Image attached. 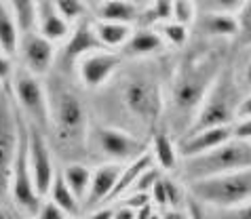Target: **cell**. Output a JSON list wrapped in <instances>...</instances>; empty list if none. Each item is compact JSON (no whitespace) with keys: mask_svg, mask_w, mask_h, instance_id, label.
I'll list each match as a JSON object with an SVG mask.
<instances>
[{"mask_svg":"<svg viewBox=\"0 0 251 219\" xmlns=\"http://www.w3.org/2000/svg\"><path fill=\"white\" fill-rule=\"evenodd\" d=\"M222 72L218 53H192L177 68L171 84V114L177 124H192L209 89Z\"/></svg>","mask_w":251,"mask_h":219,"instance_id":"6da1fadb","label":"cell"},{"mask_svg":"<svg viewBox=\"0 0 251 219\" xmlns=\"http://www.w3.org/2000/svg\"><path fill=\"white\" fill-rule=\"evenodd\" d=\"M49 95V126H53L59 144L70 150L87 147L89 135V114L82 97L76 93L74 87L53 76L47 87Z\"/></svg>","mask_w":251,"mask_h":219,"instance_id":"7a4b0ae2","label":"cell"},{"mask_svg":"<svg viewBox=\"0 0 251 219\" xmlns=\"http://www.w3.org/2000/svg\"><path fill=\"white\" fill-rule=\"evenodd\" d=\"M121 101L131 118L154 133L165 110V97L158 78L148 70L131 72L121 84Z\"/></svg>","mask_w":251,"mask_h":219,"instance_id":"3957f363","label":"cell"},{"mask_svg":"<svg viewBox=\"0 0 251 219\" xmlns=\"http://www.w3.org/2000/svg\"><path fill=\"white\" fill-rule=\"evenodd\" d=\"M251 167V139L232 137L222 146L192 158H184L182 177L192 183L207 177H218L224 173L241 171Z\"/></svg>","mask_w":251,"mask_h":219,"instance_id":"277c9868","label":"cell"},{"mask_svg":"<svg viewBox=\"0 0 251 219\" xmlns=\"http://www.w3.org/2000/svg\"><path fill=\"white\" fill-rule=\"evenodd\" d=\"M188 194L203 207L228 209L251 200V167L188 183Z\"/></svg>","mask_w":251,"mask_h":219,"instance_id":"5b68a950","label":"cell"},{"mask_svg":"<svg viewBox=\"0 0 251 219\" xmlns=\"http://www.w3.org/2000/svg\"><path fill=\"white\" fill-rule=\"evenodd\" d=\"M241 101H243V97H241V91H239V84H236L234 76L230 72H220L213 87L209 89V93L205 95L203 103H201L190 129L186 133L209 129V126L230 124L236 118Z\"/></svg>","mask_w":251,"mask_h":219,"instance_id":"8992f818","label":"cell"},{"mask_svg":"<svg viewBox=\"0 0 251 219\" xmlns=\"http://www.w3.org/2000/svg\"><path fill=\"white\" fill-rule=\"evenodd\" d=\"M87 147L93 156L101 158V162H116V165H129L131 160L146 154V144H142L135 135L116 129V126L97 124L89 129Z\"/></svg>","mask_w":251,"mask_h":219,"instance_id":"52a82bcc","label":"cell"},{"mask_svg":"<svg viewBox=\"0 0 251 219\" xmlns=\"http://www.w3.org/2000/svg\"><path fill=\"white\" fill-rule=\"evenodd\" d=\"M19 146V110L6 89L0 91V202L11 198L13 165Z\"/></svg>","mask_w":251,"mask_h":219,"instance_id":"ba28073f","label":"cell"},{"mask_svg":"<svg viewBox=\"0 0 251 219\" xmlns=\"http://www.w3.org/2000/svg\"><path fill=\"white\" fill-rule=\"evenodd\" d=\"M11 95L15 105H19V114L45 131L49 126V95L38 76L25 68L15 70L11 76Z\"/></svg>","mask_w":251,"mask_h":219,"instance_id":"9c48e42d","label":"cell"},{"mask_svg":"<svg viewBox=\"0 0 251 219\" xmlns=\"http://www.w3.org/2000/svg\"><path fill=\"white\" fill-rule=\"evenodd\" d=\"M40 198L36 183H34L30 156H27V129H25V118L19 114V146H17V156L13 165V177H11V200L17 204L22 211L30 215H36L40 209Z\"/></svg>","mask_w":251,"mask_h":219,"instance_id":"30bf717a","label":"cell"},{"mask_svg":"<svg viewBox=\"0 0 251 219\" xmlns=\"http://www.w3.org/2000/svg\"><path fill=\"white\" fill-rule=\"evenodd\" d=\"M25 129H27V156H30V167H32V175H34V183L40 196H47L49 190L53 186L55 179V162H53V154L49 147L47 135L40 126L32 124L25 120Z\"/></svg>","mask_w":251,"mask_h":219,"instance_id":"8fae6325","label":"cell"},{"mask_svg":"<svg viewBox=\"0 0 251 219\" xmlns=\"http://www.w3.org/2000/svg\"><path fill=\"white\" fill-rule=\"evenodd\" d=\"M123 63V55L114 51H93L78 61V76L87 89H100L112 80Z\"/></svg>","mask_w":251,"mask_h":219,"instance_id":"7c38bea8","label":"cell"},{"mask_svg":"<svg viewBox=\"0 0 251 219\" xmlns=\"http://www.w3.org/2000/svg\"><path fill=\"white\" fill-rule=\"evenodd\" d=\"M100 49H103V45L95 32V24L89 19H80V21H76L74 30L68 34L66 45L59 53V63L64 70H70V68L78 66V61L85 55L100 51Z\"/></svg>","mask_w":251,"mask_h":219,"instance_id":"4fadbf2b","label":"cell"},{"mask_svg":"<svg viewBox=\"0 0 251 219\" xmlns=\"http://www.w3.org/2000/svg\"><path fill=\"white\" fill-rule=\"evenodd\" d=\"M19 55H22L24 68L34 76H45L51 72L55 63V47L53 42L45 38L40 32L22 34L19 40Z\"/></svg>","mask_w":251,"mask_h":219,"instance_id":"5bb4252c","label":"cell"},{"mask_svg":"<svg viewBox=\"0 0 251 219\" xmlns=\"http://www.w3.org/2000/svg\"><path fill=\"white\" fill-rule=\"evenodd\" d=\"M234 137V129L230 124L224 126H209V129H201L194 133H186V135L179 139L177 150L182 158H192L199 156V154H205L213 147L222 146L224 141Z\"/></svg>","mask_w":251,"mask_h":219,"instance_id":"9a60e30c","label":"cell"},{"mask_svg":"<svg viewBox=\"0 0 251 219\" xmlns=\"http://www.w3.org/2000/svg\"><path fill=\"white\" fill-rule=\"evenodd\" d=\"M121 171H123V167L116 165V162H101L95 169L93 177H91V188H89V196L85 200L87 209L93 211L110 200V196H112L116 188V181L121 177Z\"/></svg>","mask_w":251,"mask_h":219,"instance_id":"2e32d148","label":"cell"},{"mask_svg":"<svg viewBox=\"0 0 251 219\" xmlns=\"http://www.w3.org/2000/svg\"><path fill=\"white\" fill-rule=\"evenodd\" d=\"M146 6L133 2V0H101L97 6L100 21H114V24L133 25L144 21Z\"/></svg>","mask_w":251,"mask_h":219,"instance_id":"e0dca14e","label":"cell"},{"mask_svg":"<svg viewBox=\"0 0 251 219\" xmlns=\"http://www.w3.org/2000/svg\"><path fill=\"white\" fill-rule=\"evenodd\" d=\"M36 25H38V32L51 42L66 40L70 34V24L64 19V15L55 9L53 0H38Z\"/></svg>","mask_w":251,"mask_h":219,"instance_id":"ac0fdd59","label":"cell"},{"mask_svg":"<svg viewBox=\"0 0 251 219\" xmlns=\"http://www.w3.org/2000/svg\"><path fill=\"white\" fill-rule=\"evenodd\" d=\"M167 42L163 36L158 34V30L152 27H142V30H133L131 38L125 42V47L121 49L123 57H133V59H142V57H150L156 55L165 49Z\"/></svg>","mask_w":251,"mask_h":219,"instance_id":"d6986e66","label":"cell"},{"mask_svg":"<svg viewBox=\"0 0 251 219\" xmlns=\"http://www.w3.org/2000/svg\"><path fill=\"white\" fill-rule=\"evenodd\" d=\"M188 198H190V194L186 196V190L179 186L176 179L163 177V175H160L158 181L150 190L152 204H156V207L163 211L165 209H186Z\"/></svg>","mask_w":251,"mask_h":219,"instance_id":"ffe728a7","label":"cell"},{"mask_svg":"<svg viewBox=\"0 0 251 219\" xmlns=\"http://www.w3.org/2000/svg\"><path fill=\"white\" fill-rule=\"evenodd\" d=\"M201 34L209 38H232L239 34V24H236V15L232 13H215L205 11L201 17H197Z\"/></svg>","mask_w":251,"mask_h":219,"instance_id":"44dd1931","label":"cell"},{"mask_svg":"<svg viewBox=\"0 0 251 219\" xmlns=\"http://www.w3.org/2000/svg\"><path fill=\"white\" fill-rule=\"evenodd\" d=\"M152 167H154V156H152V152H146V154H142L139 158L131 160L127 167H123L121 177H118L116 188H114V192H112V196H110L108 202L118 200V198H123V196L131 194V190L135 188L137 179L142 177V175L148 171V169H152Z\"/></svg>","mask_w":251,"mask_h":219,"instance_id":"7402d4cb","label":"cell"},{"mask_svg":"<svg viewBox=\"0 0 251 219\" xmlns=\"http://www.w3.org/2000/svg\"><path fill=\"white\" fill-rule=\"evenodd\" d=\"M152 156L154 162L160 169H167V171H173L179 165V150L177 144H173L171 133L158 126V129L152 133Z\"/></svg>","mask_w":251,"mask_h":219,"instance_id":"603a6c76","label":"cell"},{"mask_svg":"<svg viewBox=\"0 0 251 219\" xmlns=\"http://www.w3.org/2000/svg\"><path fill=\"white\" fill-rule=\"evenodd\" d=\"M19 40H22V30L15 21V15L11 13L9 4L0 0V49L13 57L19 53Z\"/></svg>","mask_w":251,"mask_h":219,"instance_id":"cb8c5ba5","label":"cell"},{"mask_svg":"<svg viewBox=\"0 0 251 219\" xmlns=\"http://www.w3.org/2000/svg\"><path fill=\"white\" fill-rule=\"evenodd\" d=\"M64 177L68 181L70 190L74 192V196L78 198L82 204H85L87 196H89V188H91V177H93V171L89 169L87 165L82 162H70V165L64 169Z\"/></svg>","mask_w":251,"mask_h":219,"instance_id":"d4e9b609","label":"cell"},{"mask_svg":"<svg viewBox=\"0 0 251 219\" xmlns=\"http://www.w3.org/2000/svg\"><path fill=\"white\" fill-rule=\"evenodd\" d=\"M95 32L106 49H123L125 42H127L131 38V34H133L131 25L114 24V21H97Z\"/></svg>","mask_w":251,"mask_h":219,"instance_id":"484cf974","label":"cell"},{"mask_svg":"<svg viewBox=\"0 0 251 219\" xmlns=\"http://www.w3.org/2000/svg\"><path fill=\"white\" fill-rule=\"evenodd\" d=\"M49 194H51V200L57 204V207L64 209L70 217L78 213L80 207H82V202L76 198L74 192L70 190L64 173H55V179H53V186H51V190H49Z\"/></svg>","mask_w":251,"mask_h":219,"instance_id":"4316f807","label":"cell"},{"mask_svg":"<svg viewBox=\"0 0 251 219\" xmlns=\"http://www.w3.org/2000/svg\"><path fill=\"white\" fill-rule=\"evenodd\" d=\"M9 4L11 13L15 15V21L22 34L34 32L36 25V13H38V0H4Z\"/></svg>","mask_w":251,"mask_h":219,"instance_id":"83f0119b","label":"cell"},{"mask_svg":"<svg viewBox=\"0 0 251 219\" xmlns=\"http://www.w3.org/2000/svg\"><path fill=\"white\" fill-rule=\"evenodd\" d=\"M171 9H173V0H150V4L144 11V25L152 24H163V21L171 19Z\"/></svg>","mask_w":251,"mask_h":219,"instance_id":"f1b7e54d","label":"cell"},{"mask_svg":"<svg viewBox=\"0 0 251 219\" xmlns=\"http://www.w3.org/2000/svg\"><path fill=\"white\" fill-rule=\"evenodd\" d=\"M158 34L163 36L167 45H173V47H184L188 42V27L182 24H176L171 19L158 24Z\"/></svg>","mask_w":251,"mask_h":219,"instance_id":"f546056e","label":"cell"},{"mask_svg":"<svg viewBox=\"0 0 251 219\" xmlns=\"http://www.w3.org/2000/svg\"><path fill=\"white\" fill-rule=\"evenodd\" d=\"M197 4L194 0H173V9H171V21L182 25H192L197 24Z\"/></svg>","mask_w":251,"mask_h":219,"instance_id":"4dcf8cb0","label":"cell"},{"mask_svg":"<svg viewBox=\"0 0 251 219\" xmlns=\"http://www.w3.org/2000/svg\"><path fill=\"white\" fill-rule=\"evenodd\" d=\"M55 9H57L68 24H76V21L85 19L87 15V4L85 0H53Z\"/></svg>","mask_w":251,"mask_h":219,"instance_id":"1f68e13d","label":"cell"},{"mask_svg":"<svg viewBox=\"0 0 251 219\" xmlns=\"http://www.w3.org/2000/svg\"><path fill=\"white\" fill-rule=\"evenodd\" d=\"M236 24H239V38L243 45H251V0H245L241 11L236 13Z\"/></svg>","mask_w":251,"mask_h":219,"instance_id":"d6a6232c","label":"cell"},{"mask_svg":"<svg viewBox=\"0 0 251 219\" xmlns=\"http://www.w3.org/2000/svg\"><path fill=\"white\" fill-rule=\"evenodd\" d=\"M209 219H251V200L228 209H215L209 213Z\"/></svg>","mask_w":251,"mask_h":219,"instance_id":"836d02e7","label":"cell"},{"mask_svg":"<svg viewBox=\"0 0 251 219\" xmlns=\"http://www.w3.org/2000/svg\"><path fill=\"white\" fill-rule=\"evenodd\" d=\"M245 0H203L205 11H215V13H239Z\"/></svg>","mask_w":251,"mask_h":219,"instance_id":"e575fe53","label":"cell"},{"mask_svg":"<svg viewBox=\"0 0 251 219\" xmlns=\"http://www.w3.org/2000/svg\"><path fill=\"white\" fill-rule=\"evenodd\" d=\"M36 219H70V215L66 213L61 207H57L53 200L43 202L36 213Z\"/></svg>","mask_w":251,"mask_h":219,"instance_id":"d590c367","label":"cell"},{"mask_svg":"<svg viewBox=\"0 0 251 219\" xmlns=\"http://www.w3.org/2000/svg\"><path fill=\"white\" fill-rule=\"evenodd\" d=\"M9 76H13V66H11V57L0 49V82H6Z\"/></svg>","mask_w":251,"mask_h":219,"instance_id":"8d00e7d4","label":"cell"},{"mask_svg":"<svg viewBox=\"0 0 251 219\" xmlns=\"http://www.w3.org/2000/svg\"><path fill=\"white\" fill-rule=\"evenodd\" d=\"M188 211H190V219H209V213L203 209V204L197 202L192 196L188 198Z\"/></svg>","mask_w":251,"mask_h":219,"instance_id":"74e56055","label":"cell"},{"mask_svg":"<svg viewBox=\"0 0 251 219\" xmlns=\"http://www.w3.org/2000/svg\"><path fill=\"white\" fill-rule=\"evenodd\" d=\"M232 129H234V137L251 139V118H243L239 124L232 126Z\"/></svg>","mask_w":251,"mask_h":219,"instance_id":"f35d334b","label":"cell"},{"mask_svg":"<svg viewBox=\"0 0 251 219\" xmlns=\"http://www.w3.org/2000/svg\"><path fill=\"white\" fill-rule=\"evenodd\" d=\"M160 219H190V211L186 209H165L160 213Z\"/></svg>","mask_w":251,"mask_h":219,"instance_id":"ab89813d","label":"cell"},{"mask_svg":"<svg viewBox=\"0 0 251 219\" xmlns=\"http://www.w3.org/2000/svg\"><path fill=\"white\" fill-rule=\"evenodd\" d=\"M112 219H135V209H131L123 202L118 209H112Z\"/></svg>","mask_w":251,"mask_h":219,"instance_id":"60d3db41","label":"cell"},{"mask_svg":"<svg viewBox=\"0 0 251 219\" xmlns=\"http://www.w3.org/2000/svg\"><path fill=\"white\" fill-rule=\"evenodd\" d=\"M236 118H251V93L247 97H243V101L239 105V112H236Z\"/></svg>","mask_w":251,"mask_h":219,"instance_id":"b9f144b4","label":"cell"},{"mask_svg":"<svg viewBox=\"0 0 251 219\" xmlns=\"http://www.w3.org/2000/svg\"><path fill=\"white\" fill-rule=\"evenodd\" d=\"M82 219H112V209L103 207V209H93L89 215H85Z\"/></svg>","mask_w":251,"mask_h":219,"instance_id":"7bdbcfd3","label":"cell"},{"mask_svg":"<svg viewBox=\"0 0 251 219\" xmlns=\"http://www.w3.org/2000/svg\"><path fill=\"white\" fill-rule=\"evenodd\" d=\"M243 82H245V87L249 89V93H251V61L245 66V72H243Z\"/></svg>","mask_w":251,"mask_h":219,"instance_id":"ee69618b","label":"cell"},{"mask_svg":"<svg viewBox=\"0 0 251 219\" xmlns=\"http://www.w3.org/2000/svg\"><path fill=\"white\" fill-rule=\"evenodd\" d=\"M133 2H137V4H142V6H148V4H150V0H133Z\"/></svg>","mask_w":251,"mask_h":219,"instance_id":"f6af8a7d","label":"cell"},{"mask_svg":"<svg viewBox=\"0 0 251 219\" xmlns=\"http://www.w3.org/2000/svg\"><path fill=\"white\" fill-rule=\"evenodd\" d=\"M150 219H160V213H156V211H154V213L150 215Z\"/></svg>","mask_w":251,"mask_h":219,"instance_id":"bcb514c9","label":"cell"},{"mask_svg":"<svg viewBox=\"0 0 251 219\" xmlns=\"http://www.w3.org/2000/svg\"><path fill=\"white\" fill-rule=\"evenodd\" d=\"M15 219H24V217H15Z\"/></svg>","mask_w":251,"mask_h":219,"instance_id":"7dc6e473","label":"cell"}]
</instances>
